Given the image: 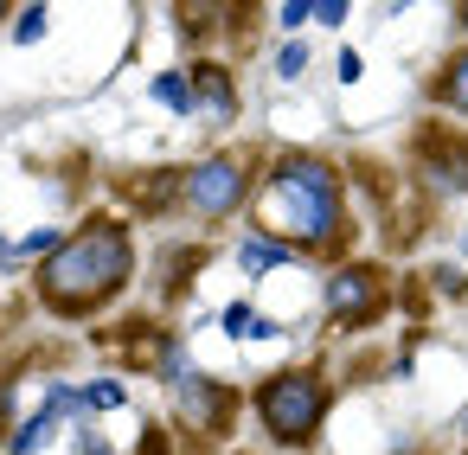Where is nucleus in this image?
<instances>
[{"label": "nucleus", "mask_w": 468, "mask_h": 455, "mask_svg": "<svg viewBox=\"0 0 468 455\" xmlns=\"http://www.w3.org/2000/svg\"><path fill=\"white\" fill-rule=\"evenodd\" d=\"M154 103H167V110H193V78H180V71H167V78H154Z\"/></svg>", "instance_id": "nucleus-14"}, {"label": "nucleus", "mask_w": 468, "mask_h": 455, "mask_svg": "<svg viewBox=\"0 0 468 455\" xmlns=\"http://www.w3.org/2000/svg\"><path fill=\"white\" fill-rule=\"evenodd\" d=\"M295 257H302V250H295L289 238H276L270 225H250L244 244H238V270H244V276H276V270L295 263Z\"/></svg>", "instance_id": "nucleus-11"}, {"label": "nucleus", "mask_w": 468, "mask_h": 455, "mask_svg": "<svg viewBox=\"0 0 468 455\" xmlns=\"http://www.w3.org/2000/svg\"><path fill=\"white\" fill-rule=\"evenodd\" d=\"M410 167H417V180H423L436 199L468 193V135H462V129H423Z\"/></svg>", "instance_id": "nucleus-7"}, {"label": "nucleus", "mask_w": 468, "mask_h": 455, "mask_svg": "<svg viewBox=\"0 0 468 455\" xmlns=\"http://www.w3.org/2000/svg\"><path fill=\"white\" fill-rule=\"evenodd\" d=\"M116 404H122V385H116V378L84 385V410H116Z\"/></svg>", "instance_id": "nucleus-17"}, {"label": "nucleus", "mask_w": 468, "mask_h": 455, "mask_svg": "<svg viewBox=\"0 0 468 455\" xmlns=\"http://www.w3.org/2000/svg\"><path fill=\"white\" fill-rule=\"evenodd\" d=\"M225 333H231V340H276L282 327H276L270 314H257L250 302H231V308H225Z\"/></svg>", "instance_id": "nucleus-13"}, {"label": "nucleus", "mask_w": 468, "mask_h": 455, "mask_svg": "<svg viewBox=\"0 0 468 455\" xmlns=\"http://www.w3.org/2000/svg\"><path fill=\"white\" fill-rule=\"evenodd\" d=\"M359 78H366V58L346 46V52H340V84H359Z\"/></svg>", "instance_id": "nucleus-22"}, {"label": "nucleus", "mask_w": 468, "mask_h": 455, "mask_svg": "<svg viewBox=\"0 0 468 455\" xmlns=\"http://www.w3.org/2000/svg\"><path fill=\"white\" fill-rule=\"evenodd\" d=\"M142 455H174V449H167V436H161V429H148V436H142Z\"/></svg>", "instance_id": "nucleus-24"}, {"label": "nucleus", "mask_w": 468, "mask_h": 455, "mask_svg": "<svg viewBox=\"0 0 468 455\" xmlns=\"http://www.w3.org/2000/svg\"><path fill=\"white\" fill-rule=\"evenodd\" d=\"M302 71H308V46H302V39H289V46L276 52V78H302Z\"/></svg>", "instance_id": "nucleus-18"}, {"label": "nucleus", "mask_w": 468, "mask_h": 455, "mask_svg": "<svg viewBox=\"0 0 468 455\" xmlns=\"http://www.w3.org/2000/svg\"><path fill=\"white\" fill-rule=\"evenodd\" d=\"M250 193H257V174H250L244 154H212V161H199V167L180 174V206H186L193 218H206V225L244 212Z\"/></svg>", "instance_id": "nucleus-4"}, {"label": "nucleus", "mask_w": 468, "mask_h": 455, "mask_svg": "<svg viewBox=\"0 0 468 455\" xmlns=\"http://www.w3.org/2000/svg\"><path fill=\"white\" fill-rule=\"evenodd\" d=\"M263 225L289 238L302 257H340L353 244L340 167L321 154H282L263 180Z\"/></svg>", "instance_id": "nucleus-1"}, {"label": "nucleus", "mask_w": 468, "mask_h": 455, "mask_svg": "<svg viewBox=\"0 0 468 455\" xmlns=\"http://www.w3.org/2000/svg\"><path fill=\"white\" fill-rule=\"evenodd\" d=\"M430 276H436V295H468V276H462V270L442 263V270H430Z\"/></svg>", "instance_id": "nucleus-19"}, {"label": "nucleus", "mask_w": 468, "mask_h": 455, "mask_svg": "<svg viewBox=\"0 0 468 455\" xmlns=\"http://www.w3.org/2000/svg\"><path fill=\"white\" fill-rule=\"evenodd\" d=\"M78 404H84V391H71V385H52V391H46V404H39V410H33V417H27V423L7 436V455H39V449H46V442L65 429V417H71Z\"/></svg>", "instance_id": "nucleus-8"}, {"label": "nucleus", "mask_w": 468, "mask_h": 455, "mask_svg": "<svg viewBox=\"0 0 468 455\" xmlns=\"http://www.w3.org/2000/svg\"><path fill=\"white\" fill-rule=\"evenodd\" d=\"M455 429H462V455H468V404H462V417H455Z\"/></svg>", "instance_id": "nucleus-26"}, {"label": "nucleus", "mask_w": 468, "mask_h": 455, "mask_svg": "<svg viewBox=\"0 0 468 455\" xmlns=\"http://www.w3.org/2000/svg\"><path fill=\"white\" fill-rule=\"evenodd\" d=\"M58 250V231L46 225V231H27L20 244H7V257H0V263H14V257H52Z\"/></svg>", "instance_id": "nucleus-16"}, {"label": "nucleus", "mask_w": 468, "mask_h": 455, "mask_svg": "<svg viewBox=\"0 0 468 455\" xmlns=\"http://www.w3.org/2000/svg\"><path fill=\"white\" fill-rule=\"evenodd\" d=\"M455 33L468 39V0H455Z\"/></svg>", "instance_id": "nucleus-25"}, {"label": "nucleus", "mask_w": 468, "mask_h": 455, "mask_svg": "<svg viewBox=\"0 0 468 455\" xmlns=\"http://www.w3.org/2000/svg\"><path fill=\"white\" fill-rule=\"evenodd\" d=\"M385 308H391V276H385L378 263H340V270L327 276V321H334L340 333L378 327Z\"/></svg>", "instance_id": "nucleus-5"}, {"label": "nucleus", "mask_w": 468, "mask_h": 455, "mask_svg": "<svg viewBox=\"0 0 468 455\" xmlns=\"http://www.w3.org/2000/svg\"><path fill=\"white\" fill-rule=\"evenodd\" d=\"M430 103L468 122V39H462V46L436 65V78H430Z\"/></svg>", "instance_id": "nucleus-12"}, {"label": "nucleus", "mask_w": 468, "mask_h": 455, "mask_svg": "<svg viewBox=\"0 0 468 455\" xmlns=\"http://www.w3.org/2000/svg\"><path fill=\"white\" fill-rule=\"evenodd\" d=\"M250 7H257V0H180L174 20H180L186 39H218V33H231Z\"/></svg>", "instance_id": "nucleus-10"}, {"label": "nucleus", "mask_w": 468, "mask_h": 455, "mask_svg": "<svg viewBox=\"0 0 468 455\" xmlns=\"http://www.w3.org/2000/svg\"><path fill=\"white\" fill-rule=\"evenodd\" d=\"M257 423H263V436L276 442V449H308L314 436H321V423H327V404H334V385H327V372H314V365H282V372H270L263 385H257Z\"/></svg>", "instance_id": "nucleus-3"}, {"label": "nucleus", "mask_w": 468, "mask_h": 455, "mask_svg": "<svg viewBox=\"0 0 468 455\" xmlns=\"http://www.w3.org/2000/svg\"><path fill=\"white\" fill-rule=\"evenodd\" d=\"M46 26H52V7H46V0H33V7L14 20V39H20V46H39V39H46Z\"/></svg>", "instance_id": "nucleus-15"}, {"label": "nucleus", "mask_w": 468, "mask_h": 455, "mask_svg": "<svg viewBox=\"0 0 468 455\" xmlns=\"http://www.w3.org/2000/svg\"><path fill=\"white\" fill-rule=\"evenodd\" d=\"M174 417H180V429L193 442H218L238 423V391L225 378H212V372H180L174 378Z\"/></svg>", "instance_id": "nucleus-6"}, {"label": "nucleus", "mask_w": 468, "mask_h": 455, "mask_svg": "<svg viewBox=\"0 0 468 455\" xmlns=\"http://www.w3.org/2000/svg\"><path fill=\"white\" fill-rule=\"evenodd\" d=\"M7 7H14V0H0V20H7Z\"/></svg>", "instance_id": "nucleus-27"}, {"label": "nucleus", "mask_w": 468, "mask_h": 455, "mask_svg": "<svg viewBox=\"0 0 468 455\" xmlns=\"http://www.w3.org/2000/svg\"><path fill=\"white\" fill-rule=\"evenodd\" d=\"M135 276V244L116 218H84L71 238H58V250L39 263V302L65 321H90L97 308H110Z\"/></svg>", "instance_id": "nucleus-2"}, {"label": "nucleus", "mask_w": 468, "mask_h": 455, "mask_svg": "<svg viewBox=\"0 0 468 455\" xmlns=\"http://www.w3.org/2000/svg\"><path fill=\"white\" fill-rule=\"evenodd\" d=\"M193 110L212 122V129H225V122H238V84H231V71L225 65H212V58H199L193 71Z\"/></svg>", "instance_id": "nucleus-9"}, {"label": "nucleus", "mask_w": 468, "mask_h": 455, "mask_svg": "<svg viewBox=\"0 0 468 455\" xmlns=\"http://www.w3.org/2000/svg\"><path fill=\"white\" fill-rule=\"evenodd\" d=\"M314 20L321 26H346V0H314Z\"/></svg>", "instance_id": "nucleus-21"}, {"label": "nucleus", "mask_w": 468, "mask_h": 455, "mask_svg": "<svg viewBox=\"0 0 468 455\" xmlns=\"http://www.w3.org/2000/svg\"><path fill=\"white\" fill-rule=\"evenodd\" d=\"M71 449H78V455H103V436H97V429H78Z\"/></svg>", "instance_id": "nucleus-23"}, {"label": "nucleus", "mask_w": 468, "mask_h": 455, "mask_svg": "<svg viewBox=\"0 0 468 455\" xmlns=\"http://www.w3.org/2000/svg\"><path fill=\"white\" fill-rule=\"evenodd\" d=\"M302 20H314V0H282V26L302 33Z\"/></svg>", "instance_id": "nucleus-20"}]
</instances>
